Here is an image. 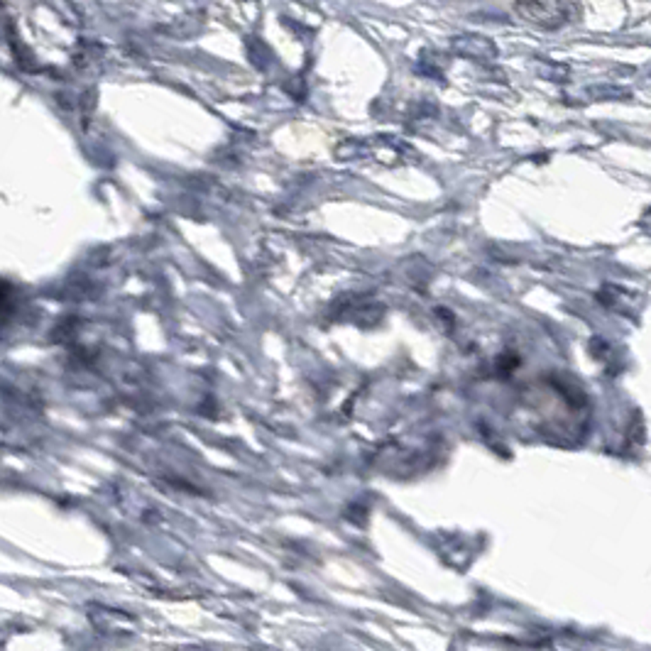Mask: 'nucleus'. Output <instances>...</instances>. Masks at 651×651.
I'll list each match as a JSON object with an SVG mask.
<instances>
[{"label": "nucleus", "instance_id": "3", "mask_svg": "<svg viewBox=\"0 0 651 651\" xmlns=\"http://www.w3.org/2000/svg\"><path fill=\"white\" fill-rule=\"evenodd\" d=\"M450 49L463 59H473L480 61V64H488V61H495L500 56V47L490 37L478 32H460L450 37Z\"/></svg>", "mask_w": 651, "mask_h": 651}, {"label": "nucleus", "instance_id": "5", "mask_svg": "<svg viewBox=\"0 0 651 651\" xmlns=\"http://www.w3.org/2000/svg\"><path fill=\"white\" fill-rule=\"evenodd\" d=\"M531 69H534V74L539 76V79H546V81H556V84H566L568 79H571V69H568L566 64H558V61H551V59H539L531 61Z\"/></svg>", "mask_w": 651, "mask_h": 651}, {"label": "nucleus", "instance_id": "4", "mask_svg": "<svg viewBox=\"0 0 651 651\" xmlns=\"http://www.w3.org/2000/svg\"><path fill=\"white\" fill-rule=\"evenodd\" d=\"M89 617H91V622L96 624V629H101V632H125V629L135 627V617H132V614L122 612V609L103 607V605H94Z\"/></svg>", "mask_w": 651, "mask_h": 651}, {"label": "nucleus", "instance_id": "6", "mask_svg": "<svg viewBox=\"0 0 651 651\" xmlns=\"http://www.w3.org/2000/svg\"><path fill=\"white\" fill-rule=\"evenodd\" d=\"M588 96L593 101H627L629 91L622 89V86H590Z\"/></svg>", "mask_w": 651, "mask_h": 651}, {"label": "nucleus", "instance_id": "1", "mask_svg": "<svg viewBox=\"0 0 651 651\" xmlns=\"http://www.w3.org/2000/svg\"><path fill=\"white\" fill-rule=\"evenodd\" d=\"M372 155L375 160L384 164H404V162H417L419 152L412 145L397 137H372V140H348L336 150V157L341 160H353V157H367Z\"/></svg>", "mask_w": 651, "mask_h": 651}, {"label": "nucleus", "instance_id": "2", "mask_svg": "<svg viewBox=\"0 0 651 651\" xmlns=\"http://www.w3.org/2000/svg\"><path fill=\"white\" fill-rule=\"evenodd\" d=\"M514 10L524 23L541 30H558L576 15L571 0H514Z\"/></svg>", "mask_w": 651, "mask_h": 651}]
</instances>
